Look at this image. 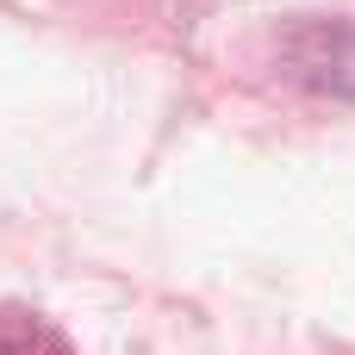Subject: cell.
<instances>
[{
  "label": "cell",
  "instance_id": "obj_1",
  "mask_svg": "<svg viewBox=\"0 0 355 355\" xmlns=\"http://www.w3.org/2000/svg\"><path fill=\"white\" fill-rule=\"evenodd\" d=\"M0 355H69V349L31 324H0Z\"/></svg>",
  "mask_w": 355,
  "mask_h": 355
}]
</instances>
